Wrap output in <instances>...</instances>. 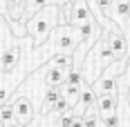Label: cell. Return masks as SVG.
Listing matches in <instances>:
<instances>
[{
  "label": "cell",
  "mask_w": 130,
  "mask_h": 127,
  "mask_svg": "<svg viewBox=\"0 0 130 127\" xmlns=\"http://www.w3.org/2000/svg\"><path fill=\"white\" fill-rule=\"evenodd\" d=\"M81 42V31L78 27H72V25H58L54 27V31L47 36V40L34 47V63L36 67H40L43 63H47L50 58L58 56V54H74Z\"/></svg>",
  "instance_id": "obj_1"
},
{
  "label": "cell",
  "mask_w": 130,
  "mask_h": 127,
  "mask_svg": "<svg viewBox=\"0 0 130 127\" xmlns=\"http://www.w3.org/2000/svg\"><path fill=\"white\" fill-rule=\"evenodd\" d=\"M23 25H25L27 38H31L34 47H38L47 40V36L54 31V27L61 25V9L56 5H47L45 9L36 11L29 20H25Z\"/></svg>",
  "instance_id": "obj_2"
},
{
  "label": "cell",
  "mask_w": 130,
  "mask_h": 127,
  "mask_svg": "<svg viewBox=\"0 0 130 127\" xmlns=\"http://www.w3.org/2000/svg\"><path fill=\"white\" fill-rule=\"evenodd\" d=\"M115 60H117V58H115V54L110 49V42L105 38V34H101V38L94 42V47L88 51V56H85L83 63H81V71H83L85 83L92 85V83L99 78V74H101L110 63H115Z\"/></svg>",
  "instance_id": "obj_3"
},
{
  "label": "cell",
  "mask_w": 130,
  "mask_h": 127,
  "mask_svg": "<svg viewBox=\"0 0 130 127\" xmlns=\"http://www.w3.org/2000/svg\"><path fill=\"white\" fill-rule=\"evenodd\" d=\"M123 69H126V58H119L115 63H110L103 71L99 74V78L90 85L92 91H94L96 96L117 94V83H119V78H121V74H123Z\"/></svg>",
  "instance_id": "obj_4"
},
{
  "label": "cell",
  "mask_w": 130,
  "mask_h": 127,
  "mask_svg": "<svg viewBox=\"0 0 130 127\" xmlns=\"http://www.w3.org/2000/svg\"><path fill=\"white\" fill-rule=\"evenodd\" d=\"M94 16H92V11H90V7H88L85 0H70V2H65L63 9H61V25L81 27L83 22H88Z\"/></svg>",
  "instance_id": "obj_5"
},
{
  "label": "cell",
  "mask_w": 130,
  "mask_h": 127,
  "mask_svg": "<svg viewBox=\"0 0 130 127\" xmlns=\"http://www.w3.org/2000/svg\"><path fill=\"white\" fill-rule=\"evenodd\" d=\"M11 105H13V114H16V123L18 125L27 127L36 118V109H34L31 98H27L23 94H16V96H11Z\"/></svg>",
  "instance_id": "obj_6"
},
{
  "label": "cell",
  "mask_w": 130,
  "mask_h": 127,
  "mask_svg": "<svg viewBox=\"0 0 130 127\" xmlns=\"http://www.w3.org/2000/svg\"><path fill=\"white\" fill-rule=\"evenodd\" d=\"M20 42H13L11 47L0 54V74H11L13 69L20 65Z\"/></svg>",
  "instance_id": "obj_7"
},
{
  "label": "cell",
  "mask_w": 130,
  "mask_h": 127,
  "mask_svg": "<svg viewBox=\"0 0 130 127\" xmlns=\"http://www.w3.org/2000/svg\"><path fill=\"white\" fill-rule=\"evenodd\" d=\"M105 38H108V42H110V49H112V54H115V58H128V40H126V36L121 34V31H105Z\"/></svg>",
  "instance_id": "obj_8"
},
{
  "label": "cell",
  "mask_w": 130,
  "mask_h": 127,
  "mask_svg": "<svg viewBox=\"0 0 130 127\" xmlns=\"http://www.w3.org/2000/svg\"><path fill=\"white\" fill-rule=\"evenodd\" d=\"M94 109H96L99 118H105V116L119 112V98H117V94H103V96H96Z\"/></svg>",
  "instance_id": "obj_9"
},
{
  "label": "cell",
  "mask_w": 130,
  "mask_h": 127,
  "mask_svg": "<svg viewBox=\"0 0 130 127\" xmlns=\"http://www.w3.org/2000/svg\"><path fill=\"white\" fill-rule=\"evenodd\" d=\"M94 103H96V94H94L92 87L88 85V87H83V91L78 94V100H76V105L72 107V112H74V114H83L85 109L94 107Z\"/></svg>",
  "instance_id": "obj_10"
},
{
  "label": "cell",
  "mask_w": 130,
  "mask_h": 127,
  "mask_svg": "<svg viewBox=\"0 0 130 127\" xmlns=\"http://www.w3.org/2000/svg\"><path fill=\"white\" fill-rule=\"evenodd\" d=\"M65 76H67V71L45 65V85H47V87H63L65 85Z\"/></svg>",
  "instance_id": "obj_11"
},
{
  "label": "cell",
  "mask_w": 130,
  "mask_h": 127,
  "mask_svg": "<svg viewBox=\"0 0 130 127\" xmlns=\"http://www.w3.org/2000/svg\"><path fill=\"white\" fill-rule=\"evenodd\" d=\"M47 5H54V0H25V5H23V18H20V22L29 20V18H31L36 11L45 9Z\"/></svg>",
  "instance_id": "obj_12"
},
{
  "label": "cell",
  "mask_w": 130,
  "mask_h": 127,
  "mask_svg": "<svg viewBox=\"0 0 130 127\" xmlns=\"http://www.w3.org/2000/svg\"><path fill=\"white\" fill-rule=\"evenodd\" d=\"M63 96V87H47L45 91V98H43V107H40V114H50L52 112V107L56 105V100Z\"/></svg>",
  "instance_id": "obj_13"
},
{
  "label": "cell",
  "mask_w": 130,
  "mask_h": 127,
  "mask_svg": "<svg viewBox=\"0 0 130 127\" xmlns=\"http://www.w3.org/2000/svg\"><path fill=\"white\" fill-rule=\"evenodd\" d=\"M50 67H56V69H63V71H72L74 69V56L72 54H58L47 60Z\"/></svg>",
  "instance_id": "obj_14"
},
{
  "label": "cell",
  "mask_w": 130,
  "mask_h": 127,
  "mask_svg": "<svg viewBox=\"0 0 130 127\" xmlns=\"http://www.w3.org/2000/svg\"><path fill=\"white\" fill-rule=\"evenodd\" d=\"M13 123H16V114H13V105H11V100H9V103H5V105L0 107V125L9 127V125H13Z\"/></svg>",
  "instance_id": "obj_15"
},
{
  "label": "cell",
  "mask_w": 130,
  "mask_h": 127,
  "mask_svg": "<svg viewBox=\"0 0 130 127\" xmlns=\"http://www.w3.org/2000/svg\"><path fill=\"white\" fill-rule=\"evenodd\" d=\"M101 125L103 127H119L121 125V112H115V114L101 118Z\"/></svg>",
  "instance_id": "obj_16"
},
{
  "label": "cell",
  "mask_w": 130,
  "mask_h": 127,
  "mask_svg": "<svg viewBox=\"0 0 130 127\" xmlns=\"http://www.w3.org/2000/svg\"><path fill=\"white\" fill-rule=\"evenodd\" d=\"M0 2H2V7H5V11H9V9H11L13 5H23L25 0H0Z\"/></svg>",
  "instance_id": "obj_17"
},
{
  "label": "cell",
  "mask_w": 130,
  "mask_h": 127,
  "mask_svg": "<svg viewBox=\"0 0 130 127\" xmlns=\"http://www.w3.org/2000/svg\"><path fill=\"white\" fill-rule=\"evenodd\" d=\"M27 127H47V125H45V123H43L40 118H34V120H31V123H29Z\"/></svg>",
  "instance_id": "obj_18"
},
{
  "label": "cell",
  "mask_w": 130,
  "mask_h": 127,
  "mask_svg": "<svg viewBox=\"0 0 130 127\" xmlns=\"http://www.w3.org/2000/svg\"><path fill=\"white\" fill-rule=\"evenodd\" d=\"M9 127H23V125H18V123H13V125H9Z\"/></svg>",
  "instance_id": "obj_19"
},
{
  "label": "cell",
  "mask_w": 130,
  "mask_h": 127,
  "mask_svg": "<svg viewBox=\"0 0 130 127\" xmlns=\"http://www.w3.org/2000/svg\"><path fill=\"white\" fill-rule=\"evenodd\" d=\"M119 127H130V125H126V123H121V125H119Z\"/></svg>",
  "instance_id": "obj_20"
},
{
  "label": "cell",
  "mask_w": 130,
  "mask_h": 127,
  "mask_svg": "<svg viewBox=\"0 0 130 127\" xmlns=\"http://www.w3.org/2000/svg\"><path fill=\"white\" fill-rule=\"evenodd\" d=\"M0 54H2V51H0Z\"/></svg>",
  "instance_id": "obj_21"
},
{
  "label": "cell",
  "mask_w": 130,
  "mask_h": 127,
  "mask_svg": "<svg viewBox=\"0 0 130 127\" xmlns=\"http://www.w3.org/2000/svg\"><path fill=\"white\" fill-rule=\"evenodd\" d=\"M0 127H2V125H0Z\"/></svg>",
  "instance_id": "obj_22"
}]
</instances>
